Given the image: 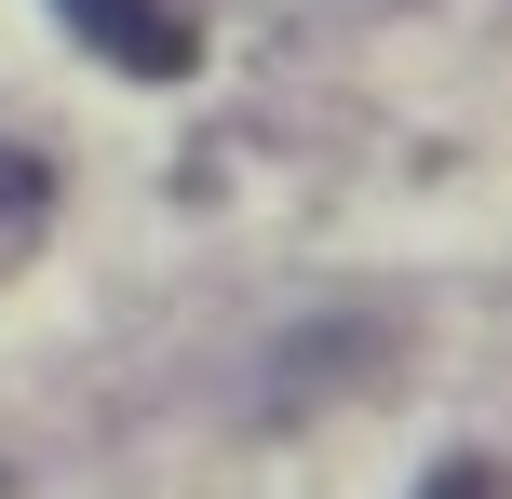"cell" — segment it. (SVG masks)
Returning <instances> with one entry per match:
<instances>
[{
    "mask_svg": "<svg viewBox=\"0 0 512 499\" xmlns=\"http://www.w3.org/2000/svg\"><path fill=\"white\" fill-rule=\"evenodd\" d=\"M68 14V41H95L122 81H189L203 68V27L176 14V0H54Z\"/></svg>",
    "mask_w": 512,
    "mask_h": 499,
    "instance_id": "6da1fadb",
    "label": "cell"
},
{
    "mask_svg": "<svg viewBox=\"0 0 512 499\" xmlns=\"http://www.w3.org/2000/svg\"><path fill=\"white\" fill-rule=\"evenodd\" d=\"M41 203H54V189H41V162H27V149H0V257L41 230Z\"/></svg>",
    "mask_w": 512,
    "mask_h": 499,
    "instance_id": "7a4b0ae2",
    "label": "cell"
},
{
    "mask_svg": "<svg viewBox=\"0 0 512 499\" xmlns=\"http://www.w3.org/2000/svg\"><path fill=\"white\" fill-rule=\"evenodd\" d=\"M432 499H486V473H472V459H459V473H445V486H432Z\"/></svg>",
    "mask_w": 512,
    "mask_h": 499,
    "instance_id": "3957f363",
    "label": "cell"
}]
</instances>
